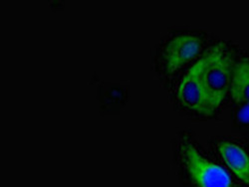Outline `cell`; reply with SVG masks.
I'll list each match as a JSON object with an SVG mask.
<instances>
[{"instance_id": "obj_5", "label": "cell", "mask_w": 249, "mask_h": 187, "mask_svg": "<svg viewBox=\"0 0 249 187\" xmlns=\"http://www.w3.org/2000/svg\"><path fill=\"white\" fill-rule=\"evenodd\" d=\"M218 153L231 171L249 186V154L241 145L231 141H220Z\"/></svg>"}, {"instance_id": "obj_1", "label": "cell", "mask_w": 249, "mask_h": 187, "mask_svg": "<svg viewBox=\"0 0 249 187\" xmlns=\"http://www.w3.org/2000/svg\"><path fill=\"white\" fill-rule=\"evenodd\" d=\"M234 63L231 50L224 43L212 46L196 62L213 115L231 91Z\"/></svg>"}, {"instance_id": "obj_6", "label": "cell", "mask_w": 249, "mask_h": 187, "mask_svg": "<svg viewBox=\"0 0 249 187\" xmlns=\"http://www.w3.org/2000/svg\"><path fill=\"white\" fill-rule=\"evenodd\" d=\"M230 94L236 103L249 102V58H241L234 63Z\"/></svg>"}, {"instance_id": "obj_2", "label": "cell", "mask_w": 249, "mask_h": 187, "mask_svg": "<svg viewBox=\"0 0 249 187\" xmlns=\"http://www.w3.org/2000/svg\"><path fill=\"white\" fill-rule=\"evenodd\" d=\"M180 153L186 170L198 187H232L227 171L203 157L188 136L180 141Z\"/></svg>"}, {"instance_id": "obj_4", "label": "cell", "mask_w": 249, "mask_h": 187, "mask_svg": "<svg viewBox=\"0 0 249 187\" xmlns=\"http://www.w3.org/2000/svg\"><path fill=\"white\" fill-rule=\"evenodd\" d=\"M177 99L185 110L205 117L213 116L196 63L185 72L179 81Z\"/></svg>"}, {"instance_id": "obj_3", "label": "cell", "mask_w": 249, "mask_h": 187, "mask_svg": "<svg viewBox=\"0 0 249 187\" xmlns=\"http://www.w3.org/2000/svg\"><path fill=\"white\" fill-rule=\"evenodd\" d=\"M203 45V40L195 34L183 33L173 37L161 50L165 73L174 75L191 64L201 53Z\"/></svg>"}, {"instance_id": "obj_7", "label": "cell", "mask_w": 249, "mask_h": 187, "mask_svg": "<svg viewBox=\"0 0 249 187\" xmlns=\"http://www.w3.org/2000/svg\"><path fill=\"white\" fill-rule=\"evenodd\" d=\"M237 119L241 123H249V102L243 103V106L237 113Z\"/></svg>"}]
</instances>
